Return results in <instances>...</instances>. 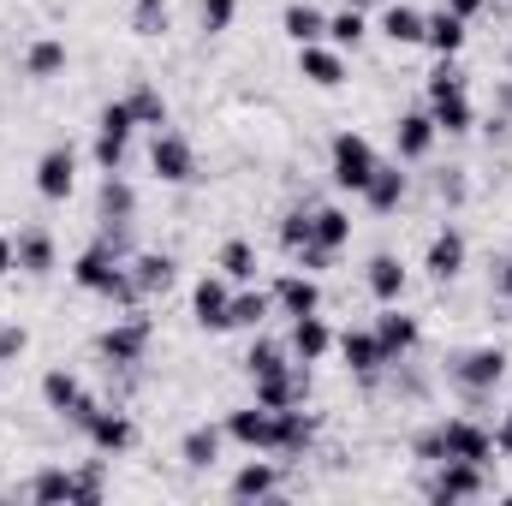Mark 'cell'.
<instances>
[{"label": "cell", "instance_id": "4", "mask_svg": "<svg viewBox=\"0 0 512 506\" xmlns=\"http://www.w3.org/2000/svg\"><path fill=\"white\" fill-rule=\"evenodd\" d=\"M376 161H382V155H376V143H370L364 131H340V137L328 143V179H334L340 191H358V197H364Z\"/></svg>", "mask_w": 512, "mask_h": 506}, {"label": "cell", "instance_id": "48", "mask_svg": "<svg viewBox=\"0 0 512 506\" xmlns=\"http://www.w3.org/2000/svg\"><path fill=\"white\" fill-rule=\"evenodd\" d=\"M24 346H30V334H24L18 322H0V364H12V358H24Z\"/></svg>", "mask_w": 512, "mask_h": 506}, {"label": "cell", "instance_id": "55", "mask_svg": "<svg viewBox=\"0 0 512 506\" xmlns=\"http://www.w3.org/2000/svg\"><path fill=\"white\" fill-rule=\"evenodd\" d=\"M507 6H512V0H507Z\"/></svg>", "mask_w": 512, "mask_h": 506}, {"label": "cell", "instance_id": "42", "mask_svg": "<svg viewBox=\"0 0 512 506\" xmlns=\"http://www.w3.org/2000/svg\"><path fill=\"white\" fill-rule=\"evenodd\" d=\"M280 364H292V352H286V346H274V340H251V352H245V370H251V376L280 370Z\"/></svg>", "mask_w": 512, "mask_h": 506}, {"label": "cell", "instance_id": "35", "mask_svg": "<svg viewBox=\"0 0 512 506\" xmlns=\"http://www.w3.org/2000/svg\"><path fill=\"white\" fill-rule=\"evenodd\" d=\"M382 36L393 42V48H417V42H423V12H417V6H387Z\"/></svg>", "mask_w": 512, "mask_h": 506}, {"label": "cell", "instance_id": "7", "mask_svg": "<svg viewBox=\"0 0 512 506\" xmlns=\"http://www.w3.org/2000/svg\"><path fill=\"white\" fill-rule=\"evenodd\" d=\"M149 167H155L161 185H191V179H197V149H191V137L161 126L149 137Z\"/></svg>", "mask_w": 512, "mask_h": 506}, {"label": "cell", "instance_id": "45", "mask_svg": "<svg viewBox=\"0 0 512 506\" xmlns=\"http://www.w3.org/2000/svg\"><path fill=\"white\" fill-rule=\"evenodd\" d=\"M197 18H203V30H209V36H221V30H233L239 0H203V6H197Z\"/></svg>", "mask_w": 512, "mask_h": 506}, {"label": "cell", "instance_id": "34", "mask_svg": "<svg viewBox=\"0 0 512 506\" xmlns=\"http://www.w3.org/2000/svg\"><path fill=\"white\" fill-rule=\"evenodd\" d=\"M215 268L233 280V286H256V268H262V256H256L251 239H227L221 256H215Z\"/></svg>", "mask_w": 512, "mask_h": 506}, {"label": "cell", "instance_id": "11", "mask_svg": "<svg viewBox=\"0 0 512 506\" xmlns=\"http://www.w3.org/2000/svg\"><path fill=\"white\" fill-rule=\"evenodd\" d=\"M227 304H233V280H227L221 268L191 286V316H197L203 334H227Z\"/></svg>", "mask_w": 512, "mask_h": 506}, {"label": "cell", "instance_id": "52", "mask_svg": "<svg viewBox=\"0 0 512 506\" xmlns=\"http://www.w3.org/2000/svg\"><path fill=\"white\" fill-rule=\"evenodd\" d=\"M483 6H489V0H447V12H459V18H477Z\"/></svg>", "mask_w": 512, "mask_h": 506}, {"label": "cell", "instance_id": "5", "mask_svg": "<svg viewBox=\"0 0 512 506\" xmlns=\"http://www.w3.org/2000/svg\"><path fill=\"white\" fill-rule=\"evenodd\" d=\"M149 346H155L149 316H120V322H108V328L96 334V352H102L108 370H137V364L149 358Z\"/></svg>", "mask_w": 512, "mask_h": 506}, {"label": "cell", "instance_id": "41", "mask_svg": "<svg viewBox=\"0 0 512 506\" xmlns=\"http://www.w3.org/2000/svg\"><path fill=\"white\" fill-rule=\"evenodd\" d=\"M131 30L137 36H161L167 30V0H131Z\"/></svg>", "mask_w": 512, "mask_h": 506}, {"label": "cell", "instance_id": "44", "mask_svg": "<svg viewBox=\"0 0 512 506\" xmlns=\"http://www.w3.org/2000/svg\"><path fill=\"white\" fill-rule=\"evenodd\" d=\"M280 245L286 251H304L310 245V209H286L280 215Z\"/></svg>", "mask_w": 512, "mask_h": 506}, {"label": "cell", "instance_id": "26", "mask_svg": "<svg viewBox=\"0 0 512 506\" xmlns=\"http://www.w3.org/2000/svg\"><path fill=\"white\" fill-rule=\"evenodd\" d=\"M227 495H233V501H268V495H280V465H274V459L239 465L233 483H227Z\"/></svg>", "mask_w": 512, "mask_h": 506}, {"label": "cell", "instance_id": "28", "mask_svg": "<svg viewBox=\"0 0 512 506\" xmlns=\"http://www.w3.org/2000/svg\"><path fill=\"white\" fill-rule=\"evenodd\" d=\"M364 203H370L376 215H393V209L405 203V173H399V161H376V173H370V185H364Z\"/></svg>", "mask_w": 512, "mask_h": 506}, {"label": "cell", "instance_id": "24", "mask_svg": "<svg viewBox=\"0 0 512 506\" xmlns=\"http://www.w3.org/2000/svg\"><path fill=\"white\" fill-rule=\"evenodd\" d=\"M435 137H441V131H435L429 114H399V120H393V155H399V161H423V155L435 149Z\"/></svg>", "mask_w": 512, "mask_h": 506}, {"label": "cell", "instance_id": "15", "mask_svg": "<svg viewBox=\"0 0 512 506\" xmlns=\"http://www.w3.org/2000/svg\"><path fill=\"white\" fill-rule=\"evenodd\" d=\"M84 435H90L96 453H126L131 441H137V423H131V411H120V405H96V417L84 423Z\"/></svg>", "mask_w": 512, "mask_h": 506}, {"label": "cell", "instance_id": "43", "mask_svg": "<svg viewBox=\"0 0 512 506\" xmlns=\"http://www.w3.org/2000/svg\"><path fill=\"white\" fill-rule=\"evenodd\" d=\"M108 495V477H102V465H84V471H72V501L96 506Z\"/></svg>", "mask_w": 512, "mask_h": 506}, {"label": "cell", "instance_id": "21", "mask_svg": "<svg viewBox=\"0 0 512 506\" xmlns=\"http://www.w3.org/2000/svg\"><path fill=\"white\" fill-rule=\"evenodd\" d=\"M280 30H286V42H292V48L328 42V12H322V6H310V0H292V6L280 12Z\"/></svg>", "mask_w": 512, "mask_h": 506}, {"label": "cell", "instance_id": "51", "mask_svg": "<svg viewBox=\"0 0 512 506\" xmlns=\"http://www.w3.org/2000/svg\"><path fill=\"white\" fill-rule=\"evenodd\" d=\"M12 268H18V251H12V239H6V233H0V280H6V274H12Z\"/></svg>", "mask_w": 512, "mask_h": 506}, {"label": "cell", "instance_id": "30", "mask_svg": "<svg viewBox=\"0 0 512 506\" xmlns=\"http://www.w3.org/2000/svg\"><path fill=\"white\" fill-rule=\"evenodd\" d=\"M268 310H274V298H268V292H256V286H233V304H227V328H239V334H256V328L268 322Z\"/></svg>", "mask_w": 512, "mask_h": 506}, {"label": "cell", "instance_id": "23", "mask_svg": "<svg viewBox=\"0 0 512 506\" xmlns=\"http://www.w3.org/2000/svg\"><path fill=\"white\" fill-rule=\"evenodd\" d=\"M310 245H322V251H346L352 245V215L340 209V203H316L310 209Z\"/></svg>", "mask_w": 512, "mask_h": 506}, {"label": "cell", "instance_id": "38", "mask_svg": "<svg viewBox=\"0 0 512 506\" xmlns=\"http://www.w3.org/2000/svg\"><path fill=\"white\" fill-rule=\"evenodd\" d=\"M126 102H131V120H137V126H149V131L167 126V96H161L155 84H137Z\"/></svg>", "mask_w": 512, "mask_h": 506}, {"label": "cell", "instance_id": "13", "mask_svg": "<svg viewBox=\"0 0 512 506\" xmlns=\"http://www.w3.org/2000/svg\"><path fill=\"white\" fill-rule=\"evenodd\" d=\"M72 185H78V155H72L66 143L42 149V155H36V191H42L48 203H66V197H72Z\"/></svg>", "mask_w": 512, "mask_h": 506}, {"label": "cell", "instance_id": "20", "mask_svg": "<svg viewBox=\"0 0 512 506\" xmlns=\"http://www.w3.org/2000/svg\"><path fill=\"white\" fill-rule=\"evenodd\" d=\"M227 441L251 447V453H274V411L268 405H245L227 417Z\"/></svg>", "mask_w": 512, "mask_h": 506}, {"label": "cell", "instance_id": "22", "mask_svg": "<svg viewBox=\"0 0 512 506\" xmlns=\"http://www.w3.org/2000/svg\"><path fill=\"white\" fill-rule=\"evenodd\" d=\"M310 441H316V411L304 405L274 411V453H310Z\"/></svg>", "mask_w": 512, "mask_h": 506}, {"label": "cell", "instance_id": "47", "mask_svg": "<svg viewBox=\"0 0 512 506\" xmlns=\"http://www.w3.org/2000/svg\"><path fill=\"white\" fill-rule=\"evenodd\" d=\"M411 459H423V465H441V459H447V447H441V423L423 429V435L411 441Z\"/></svg>", "mask_w": 512, "mask_h": 506}, {"label": "cell", "instance_id": "37", "mask_svg": "<svg viewBox=\"0 0 512 506\" xmlns=\"http://www.w3.org/2000/svg\"><path fill=\"white\" fill-rule=\"evenodd\" d=\"M24 501H72V471L66 465H48V471H36L30 483H24Z\"/></svg>", "mask_w": 512, "mask_h": 506}, {"label": "cell", "instance_id": "8", "mask_svg": "<svg viewBox=\"0 0 512 506\" xmlns=\"http://www.w3.org/2000/svg\"><path fill=\"white\" fill-rule=\"evenodd\" d=\"M42 399H48V411H60V417L78 423V429H84V423L96 417V405H102L72 370H48V376H42Z\"/></svg>", "mask_w": 512, "mask_h": 506}, {"label": "cell", "instance_id": "39", "mask_svg": "<svg viewBox=\"0 0 512 506\" xmlns=\"http://www.w3.org/2000/svg\"><path fill=\"white\" fill-rule=\"evenodd\" d=\"M364 36H370L364 6H346V12H334V18H328V42H334V48H358Z\"/></svg>", "mask_w": 512, "mask_h": 506}, {"label": "cell", "instance_id": "54", "mask_svg": "<svg viewBox=\"0 0 512 506\" xmlns=\"http://www.w3.org/2000/svg\"><path fill=\"white\" fill-rule=\"evenodd\" d=\"M346 6H370V0H346Z\"/></svg>", "mask_w": 512, "mask_h": 506}, {"label": "cell", "instance_id": "31", "mask_svg": "<svg viewBox=\"0 0 512 506\" xmlns=\"http://www.w3.org/2000/svg\"><path fill=\"white\" fill-rule=\"evenodd\" d=\"M221 441H227V429H215V423H197V429H185V441H179V459H185L191 471H209V465L221 459Z\"/></svg>", "mask_w": 512, "mask_h": 506}, {"label": "cell", "instance_id": "25", "mask_svg": "<svg viewBox=\"0 0 512 506\" xmlns=\"http://www.w3.org/2000/svg\"><path fill=\"white\" fill-rule=\"evenodd\" d=\"M126 268H131V286H137V304L173 286V256L167 251H131Z\"/></svg>", "mask_w": 512, "mask_h": 506}, {"label": "cell", "instance_id": "16", "mask_svg": "<svg viewBox=\"0 0 512 506\" xmlns=\"http://www.w3.org/2000/svg\"><path fill=\"white\" fill-rule=\"evenodd\" d=\"M465 256H471V245H465V233L459 227H441L435 239H429V251H423V268H429V280H459L465 274Z\"/></svg>", "mask_w": 512, "mask_h": 506}, {"label": "cell", "instance_id": "49", "mask_svg": "<svg viewBox=\"0 0 512 506\" xmlns=\"http://www.w3.org/2000/svg\"><path fill=\"white\" fill-rule=\"evenodd\" d=\"M489 286H495V298H507V304H512V251L495 256V268H489Z\"/></svg>", "mask_w": 512, "mask_h": 506}, {"label": "cell", "instance_id": "3", "mask_svg": "<svg viewBox=\"0 0 512 506\" xmlns=\"http://www.w3.org/2000/svg\"><path fill=\"white\" fill-rule=\"evenodd\" d=\"M429 120H435V131H447V137H465V131L477 126L471 90H465V78H459L447 60L429 72Z\"/></svg>", "mask_w": 512, "mask_h": 506}, {"label": "cell", "instance_id": "1", "mask_svg": "<svg viewBox=\"0 0 512 506\" xmlns=\"http://www.w3.org/2000/svg\"><path fill=\"white\" fill-rule=\"evenodd\" d=\"M131 256H120L108 239H96L90 251L72 262V280L84 286V292H96V298H108V304H137V286H131Z\"/></svg>", "mask_w": 512, "mask_h": 506}, {"label": "cell", "instance_id": "36", "mask_svg": "<svg viewBox=\"0 0 512 506\" xmlns=\"http://www.w3.org/2000/svg\"><path fill=\"white\" fill-rule=\"evenodd\" d=\"M24 72H30V78H60V72H66V42H60V36L30 42V48H24Z\"/></svg>", "mask_w": 512, "mask_h": 506}, {"label": "cell", "instance_id": "14", "mask_svg": "<svg viewBox=\"0 0 512 506\" xmlns=\"http://www.w3.org/2000/svg\"><path fill=\"white\" fill-rule=\"evenodd\" d=\"M376 340H382L387 364H405V358L417 352V340H423V328H417V316H405L399 304H382V316H376Z\"/></svg>", "mask_w": 512, "mask_h": 506}, {"label": "cell", "instance_id": "10", "mask_svg": "<svg viewBox=\"0 0 512 506\" xmlns=\"http://www.w3.org/2000/svg\"><path fill=\"white\" fill-rule=\"evenodd\" d=\"M251 381H256V405H268V411H286V405L310 399V364H280V370H262Z\"/></svg>", "mask_w": 512, "mask_h": 506}, {"label": "cell", "instance_id": "17", "mask_svg": "<svg viewBox=\"0 0 512 506\" xmlns=\"http://www.w3.org/2000/svg\"><path fill=\"white\" fill-rule=\"evenodd\" d=\"M268 298H274V310H280V316H310V310H322V286H316V274H304V268L280 274Z\"/></svg>", "mask_w": 512, "mask_h": 506}, {"label": "cell", "instance_id": "18", "mask_svg": "<svg viewBox=\"0 0 512 506\" xmlns=\"http://www.w3.org/2000/svg\"><path fill=\"white\" fill-rule=\"evenodd\" d=\"M298 78L316 84V90H340V84H346V60H340V48H328V42L298 48Z\"/></svg>", "mask_w": 512, "mask_h": 506}, {"label": "cell", "instance_id": "2", "mask_svg": "<svg viewBox=\"0 0 512 506\" xmlns=\"http://www.w3.org/2000/svg\"><path fill=\"white\" fill-rule=\"evenodd\" d=\"M507 352L501 346H471V352H453L447 358V381L465 393V405H483L501 381H507Z\"/></svg>", "mask_w": 512, "mask_h": 506}, {"label": "cell", "instance_id": "27", "mask_svg": "<svg viewBox=\"0 0 512 506\" xmlns=\"http://www.w3.org/2000/svg\"><path fill=\"white\" fill-rule=\"evenodd\" d=\"M423 48H429V54H441V60H453V54L465 48V18H459V12H447V6H441V12H429V18H423Z\"/></svg>", "mask_w": 512, "mask_h": 506}, {"label": "cell", "instance_id": "19", "mask_svg": "<svg viewBox=\"0 0 512 506\" xmlns=\"http://www.w3.org/2000/svg\"><path fill=\"white\" fill-rule=\"evenodd\" d=\"M298 364H322L328 352H334V328L322 322V310H310V316H292V346H286Z\"/></svg>", "mask_w": 512, "mask_h": 506}, {"label": "cell", "instance_id": "29", "mask_svg": "<svg viewBox=\"0 0 512 506\" xmlns=\"http://www.w3.org/2000/svg\"><path fill=\"white\" fill-rule=\"evenodd\" d=\"M12 251H18V268H24V274H54V262H60L48 227H24V233L12 239Z\"/></svg>", "mask_w": 512, "mask_h": 506}, {"label": "cell", "instance_id": "50", "mask_svg": "<svg viewBox=\"0 0 512 506\" xmlns=\"http://www.w3.org/2000/svg\"><path fill=\"white\" fill-rule=\"evenodd\" d=\"M292 262H298L304 274H322V268L334 262V251H322V245H304V251H292Z\"/></svg>", "mask_w": 512, "mask_h": 506}, {"label": "cell", "instance_id": "33", "mask_svg": "<svg viewBox=\"0 0 512 506\" xmlns=\"http://www.w3.org/2000/svg\"><path fill=\"white\" fill-rule=\"evenodd\" d=\"M364 280H370V292H376V304H399L405 298V262L399 256H370V268H364Z\"/></svg>", "mask_w": 512, "mask_h": 506}, {"label": "cell", "instance_id": "40", "mask_svg": "<svg viewBox=\"0 0 512 506\" xmlns=\"http://www.w3.org/2000/svg\"><path fill=\"white\" fill-rule=\"evenodd\" d=\"M126 149H131V137H114V131H96V143H90V155H96L102 173H120L126 167Z\"/></svg>", "mask_w": 512, "mask_h": 506}, {"label": "cell", "instance_id": "12", "mask_svg": "<svg viewBox=\"0 0 512 506\" xmlns=\"http://www.w3.org/2000/svg\"><path fill=\"white\" fill-rule=\"evenodd\" d=\"M334 352L346 358V370L358 381H382L387 352H382V340H376V328H346V334H334Z\"/></svg>", "mask_w": 512, "mask_h": 506}, {"label": "cell", "instance_id": "9", "mask_svg": "<svg viewBox=\"0 0 512 506\" xmlns=\"http://www.w3.org/2000/svg\"><path fill=\"white\" fill-rule=\"evenodd\" d=\"M441 447H447V459L489 465V459H495V429L477 423V417H447V423H441Z\"/></svg>", "mask_w": 512, "mask_h": 506}, {"label": "cell", "instance_id": "53", "mask_svg": "<svg viewBox=\"0 0 512 506\" xmlns=\"http://www.w3.org/2000/svg\"><path fill=\"white\" fill-rule=\"evenodd\" d=\"M495 453H512V411L501 417V429H495Z\"/></svg>", "mask_w": 512, "mask_h": 506}, {"label": "cell", "instance_id": "46", "mask_svg": "<svg viewBox=\"0 0 512 506\" xmlns=\"http://www.w3.org/2000/svg\"><path fill=\"white\" fill-rule=\"evenodd\" d=\"M96 131H114V137H131L137 131V120H131V102L120 96V102H108L102 114H96Z\"/></svg>", "mask_w": 512, "mask_h": 506}, {"label": "cell", "instance_id": "6", "mask_svg": "<svg viewBox=\"0 0 512 506\" xmlns=\"http://www.w3.org/2000/svg\"><path fill=\"white\" fill-rule=\"evenodd\" d=\"M435 477L423 483V495L429 501H477V495H489V465H465V459H441V465H429Z\"/></svg>", "mask_w": 512, "mask_h": 506}, {"label": "cell", "instance_id": "32", "mask_svg": "<svg viewBox=\"0 0 512 506\" xmlns=\"http://www.w3.org/2000/svg\"><path fill=\"white\" fill-rule=\"evenodd\" d=\"M96 215H102V221H137V191H131L126 173H102V197H96Z\"/></svg>", "mask_w": 512, "mask_h": 506}]
</instances>
